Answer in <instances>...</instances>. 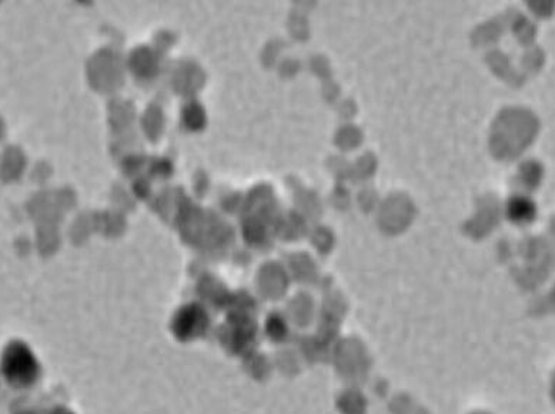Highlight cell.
<instances>
[{
  "instance_id": "cell-1",
  "label": "cell",
  "mask_w": 555,
  "mask_h": 414,
  "mask_svg": "<svg viewBox=\"0 0 555 414\" xmlns=\"http://www.w3.org/2000/svg\"><path fill=\"white\" fill-rule=\"evenodd\" d=\"M4 371L12 383L23 386L34 379L37 366L25 346L13 345L6 350L4 357Z\"/></svg>"
},
{
  "instance_id": "cell-2",
  "label": "cell",
  "mask_w": 555,
  "mask_h": 414,
  "mask_svg": "<svg viewBox=\"0 0 555 414\" xmlns=\"http://www.w3.org/2000/svg\"><path fill=\"white\" fill-rule=\"evenodd\" d=\"M508 215L512 222L527 223L535 218V206L527 199L516 197L508 204Z\"/></svg>"
}]
</instances>
